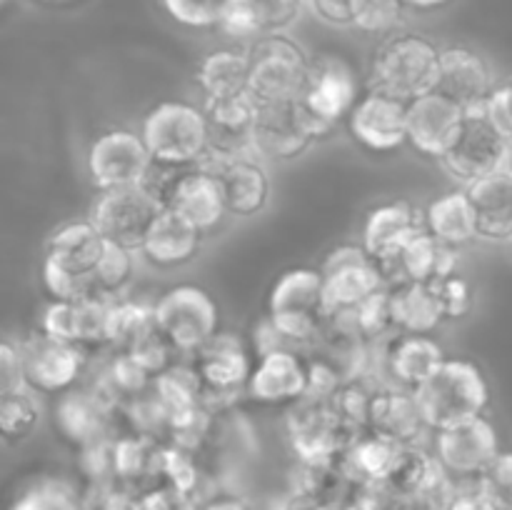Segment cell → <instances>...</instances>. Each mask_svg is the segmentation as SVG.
Here are the masks:
<instances>
[{
	"instance_id": "1",
	"label": "cell",
	"mask_w": 512,
	"mask_h": 510,
	"mask_svg": "<svg viewBox=\"0 0 512 510\" xmlns=\"http://www.w3.org/2000/svg\"><path fill=\"white\" fill-rule=\"evenodd\" d=\"M425 425L435 433L480 418L490 403L483 370L473 360L445 358V363L413 390Z\"/></svg>"
},
{
	"instance_id": "2",
	"label": "cell",
	"mask_w": 512,
	"mask_h": 510,
	"mask_svg": "<svg viewBox=\"0 0 512 510\" xmlns=\"http://www.w3.org/2000/svg\"><path fill=\"white\" fill-rule=\"evenodd\" d=\"M440 50L423 35H395L378 48L370 70L373 90L410 100L438 90Z\"/></svg>"
},
{
	"instance_id": "3",
	"label": "cell",
	"mask_w": 512,
	"mask_h": 510,
	"mask_svg": "<svg viewBox=\"0 0 512 510\" xmlns=\"http://www.w3.org/2000/svg\"><path fill=\"white\" fill-rule=\"evenodd\" d=\"M140 135L158 163L200 165L210 148V123L205 110L180 100L155 105L145 115Z\"/></svg>"
},
{
	"instance_id": "4",
	"label": "cell",
	"mask_w": 512,
	"mask_h": 510,
	"mask_svg": "<svg viewBox=\"0 0 512 510\" xmlns=\"http://www.w3.org/2000/svg\"><path fill=\"white\" fill-rule=\"evenodd\" d=\"M268 318L285 338L300 345L313 343L330 320L320 270L295 268L280 275L268 300Z\"/></svg>"
},
{
	"instance_id": "5",
	"label": "cell",
	"mask_w": 512,
	"mask_h": 510,
	"mask_svg": "<svg viewBox=\"0 0 512 510\" xmlns=\"http://www.w3.org/2000/svg\"><path fill=\"white\" fill-rule=\"evenodd\" d=\"M358 93V75L350 68L348 60L340 55H320L310 60L308 78L300 90L298 103L318 138H323L333 133L340 120L353 113L360 100Z\"/></svg>"
},
{
	"instance_id": "6",
	"label": "cell",
	"mask_w": 512,
	"mask_h": 510,
	"mask_svg": "<svg viewBox=\"0 0 512 510\" xmlns=\"http://www.w3.org/2000/svg\"><path fill=\"white\" fill-rule=\"evenodd\" d=\"M250 95L258 105L295 100L308 78V55L283 33L260 35L248 48Z\"/></svg>"
},
{
	"instance_id": "7",
	"label": "cell",
	"mask_w": 512,
	"mask_h": 510,
	"mask_svg": "<svg viewBox=\"0 0 512 510\" xmlns=\"http://www.w3.org/2000/svg\"><path fill=\"white\" fill-rule=\"evenodd\" d=\"M155 330L180 353H198L218 335V305L198 285L170 288L153 305Z\"/></svg>"
},
{
	"instance_id": "8",
	"label": "cell",
	"mask_w": 512,
	"mask_h": 510,
	"mask_svg": "<svg viewBox=\"0 0 512 510\" xmlns=\"http://www.w3.org/2000/svg\"><path fill=\"white\" fill-rule=\"evenodd\" d=\"M512 140L483 110L465 115L458 138L443 155V165L465 185H473L488 175L508 170Z\"/></svg>"
},
{
	"instance_id": "9",
	"label": "cell",
	"mask_w": 512,
	"mask_h": 510,
	"mask_svg": "<svg viewBox=\"0 0 512 510\" xmlns=\"http://www.w3.org/2000/svg\"><path fill=\"white\" fill-rule=\"evenodd\" d=\"M320 275L328 315L353 313L370 295L388 285L380 265L370 258L363 245H340L330 250L320 265Z\"/></svg>"
},
{
	"instance_id": "10",
	"label": "cell",
	"mask_w": 512,
	"mask_h": 510,
	"mask_svg": "<svg viewBox=\"0 0 512 510\" xmlns=\"http://www.w3.org/2000/svg\"><path fill=\"white\" fill-rule=\"evenodd\" d=\"M160 210L163 205L143 185H128V188L100 190L98 200L90 208V220L105 235V240L140 253L145 235Z\"/></svg>"
},
{
	"instance_id": "11",
	"label": "cell",
	"mask_w": 512,
	"mask_h": 510,
	"mask_svg": "<svg viewBox=\"0 0 512 510\" xmlns=\"http://www.w3.org/2000/svg\"><path fill=\"white\" fill-rule=\"evenodd\" d=\"M153 165L143 135L133 130H108L88 150V173L98 190L140 185Z\"/></svg>"
},
{
	"instance_id": "12",
	"label": "cell",
	"mask_w": 512,
	"mask_h": 510,
	"mask_svg": "<svg viewBox=\"0 0 512 510\" xmlns=\"http://www.w3.org/2000/svg\"><path fill=\"white\" fill-rule=\"evenodd\" d=\"M318 140L298 98L260 105L253 123V153L258 158L293 160Z\"/></svg>"
},
{
	"instance_id": "13",
	"label": "cell",
	"mask_w": 512,
	"mask_h": 510,
	"mask_svg": "<svg viewBox=\"0 0 512 510\" xmlns=\"http://www.w3.org/2000/svg\"><path fill=\"white\" fill-rule=\"evenodd\" d=\"M348 128L370 153H393L408 143V103L370 90L348 115Z\"/></svg>"
},
{
	"instance_id": "14",
	"label": "cell",
	"mask_w": 512,
	"mask_h": 510,
	"mask_svg": "<svg viewBox=\"0 0 512 510\" xmlns=\"http://www.w3.org/2000/svg\"><path fill=\"white\" fill-rule=\"evenodd\" d=\"M23 353L25 385L35 393L63 395L73 388L83 370V353L80 345L55 340L50 335L38 333L20 345Z\"/></svg>"
},
{
	"instance_id": "15",
	"label": "cell",
	"mask_w": 512,
	"mask_h": 510,
	"mask_svg": "<svg viewBox=\"0 0 512 510\" xmlns=\"http://www.w3.org/2000/svg\"><path fill=\"white\" fill-rule=\"evenodd\" d=\"M435 448L445 470L455 475H470V478H480L490 468V463L503 453L498 430L485 415L438 430Z\"/></svg>"
},
{
	"instance_id": "16",
	"label": "cell",
	"mask_w": 512,
	"mask_h": 510,
	"mask_svg": "<svg viewBox=\"0 0 512 510\" xmlns=\"http://www.w3.org/2000/svg\"><path fill=\"white\" fill-rule=\"evenodd\" d=\"M468 110L443 93H428L408 103V143L418 153L443 158L458 138Z\"/></svg>"
},
{
	"instance_id": "17",
	"label": "cell",
	"mask_w": 512,
	"mask_h": 510,
	"mask_svg": "<svg viewBox=\"0 0 512 510\" xmlns=\"http://www.w3.org/2000/svg\"><path fill=\"white\" fill-rule=\"evenodd\" d=\"M425 228V213H418L415 205L408 200H393L373 208L365 218L363 225V248L368 250L370 258L383 268L400 258L405 245L420 235Z\"/></svg>"
},
{
	"instance_id": "18",
	"label": "cell",
	"mask_w": 512,
	"mask_h": 510,
	"mask_svg": "<svg viewBox=\"0 0 512 510\" xmlns=\"http://www.w3.org/2000/svg\"><path fill=\"white\" fill-rule=\"evenodd\" d=\"M438 93L448 95L458 105H463L468 113L483 110L493 88V73L485 58L475 50L453 45V48L440 50V73H438Z\"/></svg>"
},
{
	"instance_id": "19",
	"label": "cell",
	"mask_w": 512,
	"mask_h": 510,
	"mask_svg": "<svg viewBox=\"0 0 512 510\" xmlns=\"http://www.w3.org/2000/svg\"><path fill=\"white\" fill-rule=\"evenodd\" d=\"M348 425V420L338 413L333 403L305 395L303 403L290 415V438L298 455H303L310 463H320L343 445L338 435Z\"/></svg>"
},
{
	"instance_id": "20",
	"label": "cell",
	"mask_w": 512,
	"mask_h": 510,
	"mask_svg": "<svg viewBox=\"0 0 512 510\" xmlns=\"http://www.w3.org/2000/svg\"><path fill=\"white\" fill-rule=\"evenodd\" d=\"M165 208L183 215L188 223H193L203 233L218 228L220 220L228 215L220 178L215 173H210V170L200 168V165H193V168L185 170L183 178L175 183Z\"/></svg>"
},
{
	"instance_id": "21",
	"label": "cell",
	"mask_w": 512,
	"mask_h": 510,
	"mask_svg": "<svg viewBox=\"0 0 512 510\" xmlns=\"http://www.w3.org/2000/svg\"><path fill=\"white\" fill-rule=\"evenodd\" d=\"M310 373L305 360L295 350H275V353L260 355L258 368L248 380V393L258 403H290L303 400L308 395Z\"/></svg>"
},
{
	"instance_id": "22",
	"label": "cell",
	"mask_w": 512,
	"mask_h": 510,
	"mask_svg": "<svg viewBox=\"0 0 512 510\" xmlns=\"http://www.w3.org/2000/svg\"><path fill=\"white\" fill-rule=\"evenodd\" d=\"M453 245H445L435 238L433 233L423 230L415 235L400 258L383 268L385 283H438V280L450 278L458 273V255Z\"/></svg>"
},
{
	"instance_id": "23",
	"label": "cell",
	"mask_w": 512,
	"mask_h": 510,
	"mask_svg": "<svg viewBox=\"0 0 512 510\" xmlns=\"http://www.w3.org/2000/svg\"><path fill=\"white\" fill-rule=\"evenodd\" d=\"M195 355H198L195 370L203 383V393L208 390V393L233 395L243 385L248 388L253 368H250L243 343L233 333H218Z\"/></svg>"
},
{
	"instance_id": "24",
	"label": "cell",
	"mask_w": 512,
	"mask_h": 510,
	"mask_svg": "<svg viewBox=\"0 0 512 510\" xmlns=\"http://www.w3.org/2000/svg\"><path fill=\"white\" fill-rule=\"evenodd\" d=\"M203 235V230L188 223L183 215L163 208L145 235L140 255L155 268H180L198 255Z\"/></svg>"
},
{
	"instance_id": "25",
	"label": "cell",
	"mask_w": 512,
	"mask_h": 510,
	"mask_svg": "<svg viewBox=\"0 0 512 510\" xmlns=\"http://www.w3.org/2000/svg\"><path fill=\"white\" fill-rule=\"evenodd\" d=\"M105 248H108V240L95 228L93 220H68L50 233L45 258L55 260L65 270L93 283V273Z\"/></svg>"
},
{
	"instance_id": "26",
	"label": "cell",
	"mask_w": 512,
	"mask_h": 510,
	"mask_svg": "<svg viewBox=\"0 0 512 510\" xmlns=\"http://www.w3.org/2000/svg\"><path fill=\"white\" fill-rule=\"evenodd\" d=\"M210 173L220 178L228 215L250 218V215L265 210L270 200V178L258 155H240V158L228 160Z\"/></svg>"
},
{
	"instance_id": "27",
	"label": "cell",
	"mask_w": 512,
	"mask_h": 510,
	"mask_svg": "<svg viewBox=\"0 0 512 510\" xmlns=\"http://www.w3.org/2000/svg\"><path fill=\"white\" fill-rule=\"evenodd\" d=\"M468 198L473 205L478 238L490 243H508L512 240V173L488 175L478 183L468 185Z\"/></svg>"
},
{
	"instance_id": "28",
	"label": "cell",
	"mask_w": 512,
	"mask_h": 510,
	"mask_svg": "<svg viewBox=\"0 0 512 510\" xmlns=\"http://www.w3.org/2000/svg\"><path fill=\"white\" fill-rule=\"evenodd\" d=\"M443 363L445 350L430 335L403 333L393 340L388 355H385L388 373L405 390H418Z\"/></svg>"
},
{
	"instance_id": "29",
	"label": "cell",
	"mask_w": 512,
	"mask_h": 510,
	"mask_svg": "<svg viewBox=\"0 0 512 510\" xmlns=\"http://www.w3.org/2000/svg\"><path fill=\"white\" fill-rule=\"evenodd\" d=\"M390 310L395 328L408 335H430L445 320L433 283L390 285Z\"/></svg>"
},
{
	"instance_id": "30",
	"label": "cell",
	"mask_w": 512,
	"mask_h": 510,
	"mask_svg": "<svg viewBox=\"0 0 512 510\" xmlns=\"http://www.w3.org/2000/svg\"><path fill=\"white\" fill-rule=\"evenodd\" d=\"M370 425L375 433L393 438L395 443L410 445L425 430L423 415H420L418 400L413 390H383L375 393L373 408H370Z\"/></svg>"
},
{
	"instance_id": "31",
	"label": "cell",
	"mask_w": 512,
	"mask_h": 510,
	"mask_svg": "<svg viewBox=\"0 0 512 510\" xmlns=\"http://www.w3.org/2000/svg\"><path fill=\"white\" fill-rule=\"evenodd\" d=\"M425 228L440 243L453 245V248H460V245L478 238V225H475L468 190H453V193L435 198L425 210Z\"/></svg>"
},
{
	"instance_id": "32",
	"label": "cell",
	"mask_w": 512,
	"mask_h": 510,
	"mask_svg": "<svg viewBox=\"0 0 512 510\" xmlns=\"http://www.w3.org/2000/svg\"><path fill=\"white\" fill-rule=\"evenodd\" d=\"M198 85L208 98H228V95L248 93L250 58L248 50H213L198 65Z\"/></svg>"
},
{
	"instance_id": "33",
	"label": "cell",
	"mask_w": 512,
	"mask_h": 510,
	"mask_svg": "<svg viewBox=\"0 0 512 510\" xmlns=\"http://www.w3.org/2000/svg\"><path fill=\"white\" fill-rule=\"evenodd\" d=\"M55 420L68 438L78 440V443H90L103 430V400L95 393H78V390L63 393V400L55 408Z\"/></svg>"
},
{
	"instance_id": "34",
	"label": "cell",
	"mask_w": 512,
	"mask_h": 510,
	"mask_svg": "<svg viewBox=\"0 0 512 510\" xmlns=\"http://www.w3.org/2000/svg\"><path fill=\"white\" fill-rule=\"evenodd\" d=\"M403 448L405 445L395 443L393 438H385V435L373 430V435H368V438L355 440L353 450H350V460L365 478L390 480L400 455H403Z\"/></svg>"
},
{
	"instance_id": "35",
	"label": "cell",
	"mask_w": 512,
	"mask_h": 510,
	"mask_svg": "<svg viewBox=\"0 0 512 510\" xmlns=\"http://www.w3.org/2000/svg\"><path fill=\"white\" fill-rule=\"evenodd\" d=\"M135 273V250L123 248L108 240L103 258L93 273V295L115 300L128 290Z\"/></svg>"
},
{
	"instance_id": "36",
	"label": "cell",
	"mask_w": 512,
	"mask_h": 510,
	"mask_svg": "<svg viewBox=\"0 0 512 510\" xmlns=\"http://www.w3.org/2000/svg\"><path fill=\"white\" fill-rule=\"evenodd\" d=\"M153 328V308L123 298L110 300L108 343L128 345L130 348V345L138 343V340L143 338V335H148Z\"/></svg>"
},
{
	"instance_id": "37",
	"label": "cell",
	"mask_w": 512,
	"mask_h": 510,
	"mask_svg": "<svg viewBox=\"0 0 512 510\" xmlns=\"http://www.w3.org/2000/svg\"><path fill=\"white\" fill-rule=\"evenodd\" d=\"M40 420V405L35 390L20 388L0 398V430L8 440L28 438Z\"/></svg>"
},
{
	"instance_id": "38",
	"label": "cell",
	"mask_w": 512,
	"mask_h": 510,
	"mask_svg": "<svg viewBox=\"0 0 512 510\" xmlns=\"http://www.w3.org/2000/svg\"><path fill=\"white\" fill-rule=\"evenodd\" d=\"M403 0H350L353 25L363 33H390L403 20Z\"/></svg>"
},
{
	"instance_id": "39",
	"label": "cell",
	"mask_w": 512,
	"mask_h": 510,
	"mask_svg": "<svg viewBox=\"0 0 512 510\" xmlns=\"http://www.w3.org/2000/svg\"><path fill=\"white\" fill-rule=\"evenodd\" d=\"M40 280H43L45 293L53 300H83L93 295V283L88 278L70 273V270H65L55 260L45 258V255L43 265H40Z\"/></svg>"
},
{
	"instance_id": "40",
	"label": "cell",
	"mask_w": 512,
	"mask_h": 510,
	"mask_svg": "<svg viewBox=\"0 0 512 510\" xmlns=\"http://www.w3.org/2000/svg\"><path fill=\"white\" fill-rule=\"evenodd\" d=\"M163 5L173 20L188 28H213L220 25L230 0H163Z\"/></svg>"
},
{
	"instance_id": "41",
	"label": "cell",
	"mask_w": 512,
	"mask_h": 510,
	"mask_svg": "<svg viewBox=\"0 0 512 510\" xmlns=\"http://www.w3.org/2000/svg\"><path fill=\"white\" fill-rule=\"evenodd\" d=\"M40 333L55 340L80 345L78 338V300H53L40 315Z\"/></svg>"
},
{
	"instance_id": "42",
	"label": "cell",
	"mask_w": 512,
	"mask_h": 510,
	"mask_svg": "<svg viewBox=\"0 0 512 510\" xmlns=\"http://www.w3.org/2000/svg\"><path fill=\"white\" fill-rule=\"evenodd\" d=\"M353 315L360 333L370 335V338L385 333L388 328H395L393 310H390V285H385L378 293L370 295L358 310H353Z\"/></svg>"
},
{
	"instance_id": "43",
	"label": "cell",
	"mask_w": 512,
	"mask_h": 510,
	"mask_svg": "<svg viewBox=\"0 0 512 510\" xmlns=\"http://www.w3.org/2000/svg\"><path fill=\"white\" fill-rule=\"evenodd\" d=\"M478 483L500 510H512V450L500 453L480 475Z\"/></svg>"
},
{
	"instance_id": "44",
	"label": "cell",
	"mask_w": 512,
	"mask_h": 510,
	"mask_svg": "<svg viewBox=\"0 0 512 510\" xmlns=\"http://www.w3.org/2000/svg\"><path fill=\"white\" fill-rule=\"evenodd\" d=\"M250 3L258 15L263 35L285 33L305 8V0H250Z\"/></svg>"
},
{
	"instance_id": "45",
	"label": "cell",
	"mask_w": 512,
	"mask_h": 510,
	"mask_svg": "<svg viewBox=\"0 0 512 510\" xmlns=\"http://www.w3.org/2000/svg\"><path fill=\"white\" fill-rule=\"evenodd\" d=\"M13 510H75V500L63 485L43 483L38 488L28 490Z\"/></svg>"
},
{
	"instance_id": "46",
	"label": "cell",
	"mask_w": 512,
	"mask_h": 510,
	"mask_svg": "<svg viewBox=\"0 0 512 510\" xmlns=\"http://www.w3.org/2000/svg\"><path fill=\"white\" fill-rule=\"evenodd\" d=\"M433 288L435 293H438L440 303H443L445 318H463L470 310V305H473L468 280L460 278L458 273L450 275V278L438 280V283H433Z\"/></svg>"
},
{
	"instance_id": "47",
	"label": "cell",
	"mask_w": 512,
	"mask_h": 510,
	"mask_svg": "<svg viewBox=\"0 0 512 510\" xmlns=\"http://www.w3.org/2000/svg\"><path fill=\"white\" fill-rule=\"evenodd\" d=\"M0 368H3L0 393H13V390L28 388V385H25L23 353H20V348H15L10 340H5L3 348H0Z\"/></svg>"
},
{
	"instance_id": "48",
	"label": "cell",
	"mask_w": 512,
	"mask_h": 510,
	"mask_svg": "<svg viewBox=\"0 0 512 510\" xmlns=\"http://www.w3.org/2000/svg\"><path fill=\"white\" fill-rule=\"evenodd\" d=\"M485 113L512 140V80L495 88V93L485 103Z\"/></svg>"
},
{
	"instance_id": "49",
	"label": "cell",
	"mask_w": 512,
	"mask_h": 510,
	"mask_svg": "<svg viewBox=\"0 0 512 510\" xmlns=\"http://www.w3.org/2000/svg\"><path fill=\"white\" fill-rule=\"evenodd\" d=\"M305 8L320 18L323 23L330 25H353V15H350V0H305Z\"/></svg>"
},
{
	"instance_id": "50",
	"label": "cell",
	"mask_w": 512,
	"mask_h": 510,
	"mask_svg": "<svg viewBox=\"0 0 512 510\" xmlns=\"http://www.w3.org/2000/svg\"><path fill=\"white\" fill-rule=\"evenodd\" d=\"M450 510H500V508L488 498V493H485L478 483V488L475 490L458 495V498L450 503Z\"/></svg>"
},
{
	"instance_id": "51",
	"label": "cell",
	"mask_w": 512,
	"mask_h": 510,
	"mask_svg": "<svg viewBox=\"0 0 512 510\" xmlns=\"http://www.w3.org/2000/svg\"><path fill=\"white\" fill-rule=\"evenodd\" d=\"M405 5H413V8H420V10H433V8H440V5H445L448 0H403Z\"/></svg>"
},
{
	"instance_id": "52",
	"label": "cell",
	"mask_w": 512,
	"mask_h": 510,
	"mask_svg": "<svg viewBox=\"0 0 512 510\" xmlns=\"http://www.w3.org/2000/svg\"><path fill=\"white\" fill-rule=\"evenodd\" d=\"M213 510H243V508H240L238 503H220V505H215Z\"/></svg>"
},
{
	"instance_id": "53",
	"label": "cell",
	"mask_w": 512,
	"mask_h": 510,
	"mask_svg": "<svg viewBox=\"0 0 512 510\" xmlns=\"http://www.w3.org/2000/svg\"><path fill=\"white\" fill-rule=\"evenodd\" d=\"M508 170L512 173V155H510V165H508Z\"/></svg>"
}]
</instances>
